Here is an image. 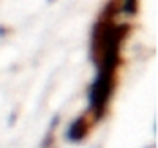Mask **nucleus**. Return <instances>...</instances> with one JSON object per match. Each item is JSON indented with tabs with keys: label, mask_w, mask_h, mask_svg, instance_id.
<instances>
[{
	"label": "nucleus",
	"mask_w": 158,
	"mask_h": 148,
	"mask_svg": "<svg viewBox=\"0 0 158 148\" xmlns=\"http://www.w3.org/2000/svg\"><path fill=\"white\" fill-rule=\"evenodd\" d=\"M82 133H84V130H82V123L78 121V123H75L73 128L69 130V139H80Z\"/></svg>",
	"instance_id": "obj_1"
},
{
	"label": "nucleus",
	"mask_w": 158,
	"mask_h": 148,
	"mask_svg": "<svg viewBox=\"0 0 158 148\" xmlns=\"http://www.w3.org/2000/svg\"><path fill=\"white\" fill-rule=\"evenodd\" d=\"M135 2H136V0H126V9L127 11H135Z\"/></svg>",
	"instance_id": "obj_2"
}]
</instances>
